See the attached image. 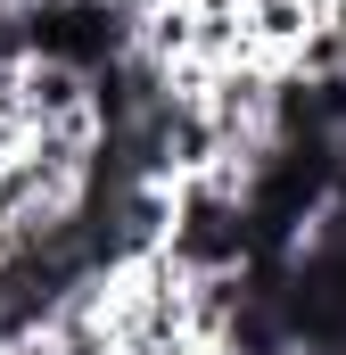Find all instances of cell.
Instances as JSON below:
<instances>
[{
  "instance_id": "obj_1",
  "label": "cell",
  "mask_w": 346,
  "mask_h": 355,
  "mask_svg": "<svg viewBox=\"0 0 346 355\" xmlns=\"http://www.w3.org/2000/svg\"><path fill=\"white\" fill-rule=\"evenodd\" d=\"M17 124H91V67L66 50H25L17 58Z\"/></svg>"
},
{
  "instance_id": "obj_2",
  "label": "cell",
  "mask_w": 346,
  "mask_h": 355,
  "mask_svg": "<svg viewBox=\"0 0 346 355\" xmlns=\"http://www.w3.org/2000/svg\"><path fill=\"white\" fill-rule=\"evenodd\" d=\"M239 25H248V50L264 67H289V50L305 42V0H239Z\"/></svg>"
},
{
  "instance_id": "obj_3",
  "label": "cell",
  "mask_w": 346,
  "mask_h": 355,
  "mask_svg": "<svg viewBox=\"0 0 346 355\" xmlns=\"http://www.w3.org/2000/svg\"><path fill=\"white\" fill-rule=\"evenodd\" d=\"M0 355H50V347H42V331H25V339H0Z\"/></svg>"
},
{
  "instance_id": "obj_4",
  "label": "cell",
  "mask_w": 346,
  "mask_h": 355,
  "mask_svg": "<svg viewBox=\"0 0 346 355\" xmlns=\"http://www.w3.org/2000/svg\"><path fill=\"white\" fill-rule=\"evenodd\" d=\"M330 8H338V0H305V17H330Z\"/></svg>"
}]
</instances>
